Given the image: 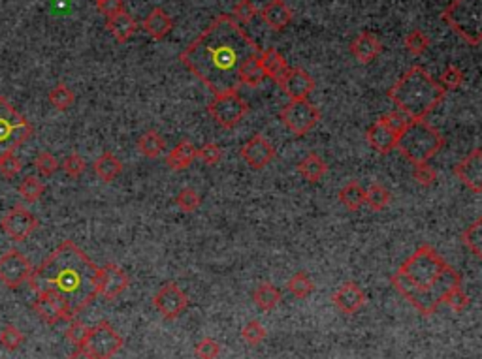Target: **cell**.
<instances>
[{"instance_id":"cell-24","label":"cell","mask_w":482,"mask_h":359,"mask_svg":"<svg viewBox=\"0 0 482 359\" xmlns=\"http://www.w3.org/2000/svg\"><path fill=\"white\" fill-rule=\"evenodd\" d=\"M260 62H262V68L266 72V77L274 79L277 85L285 81V77L288 76V64L286 60L283 59V55L279 53L277 50H266L260 53Z\"/></svg>"},{"instance_id":"cell-10","label":"cell","mask_w":482,"mask_h":359,"mask_svg":"<svg viewBox=\"0 0 482 359\" xmlns=\"http://www.w3.org/2000/svg\"><path fill=\"white\" fill-rule=\"evenodd\" d=\"M123 337L113 329L110 321H99L94 327H89V337L85 341V348L91 352L94 359H111L123 348Z\"/></svg>"},{"instance_id":"cell-21","label":"cell","mask_w":482,"mask_h":359,"mask_svg":"<svg viewBox=\"0 0 482 359\" xmlns=\"http://www.w3.org/2000/svg\"><path fill=\"white\" fill-rule=\"evenodd\" d=\"M260 17H262L266 25L271 30H285L292 21V10L286 6L285 0H271L260 10Z\"/></svg>"},{"instance_id":"cell-12","label":"cell","mask_w":482,"mask_h":359,"mask_svg":"<svg viewBox=\"0 0 482 359\" xmlns=\"http://www.w3.org/2000/svg\"><path fill=\"white\" fill-rule=\"evenodd\" d=\"M33 275V263L21 252L11 249L0 256V283L10 290H17Z\"/></svg>"},{"instance_id":"cell-51","label":"cell","mask_w":482,"mask_h":359,"mask_svg":"<svg viewBox=\"0 0 482 359\" xmlns=\"http://www.w3.org/2000/svg\"><path fill=\"white\" fill-rule=\"evenodd\" d=\"M413 179L422 186H432L437 181V171L427 162L418 164V166H415V171H413Z\"/></svg>"},{"instance_id":"cell-48","label":"cell","mask_w":482,"mask_h":359,"mask_svg":"<svg viewBox=\"0 0 482 359\" xmlns=\"http://www.w3.org/2000/svg\"><path fill=\"white\" fill-rule=\"evenodd\" d=\"M196 158L202 160L206 166H217L223 158V151L217 143H206L200 149H196Z\"/></svg>"},{"instance_id":"cell-17","label":"cell","mask_w":482,"mask_h":359,"mask_svg":"<svg viewBox=\"0 0 482 359\" xmlns=\"http://www.w3.org/2000/svg\"><path fill=\"white\" fill-rule=\"evenodd\" d=\"M240 154L252 169H264L275 158V149L266 137L257 134L241 147Z\"/></svg>"},{"instance_id":"cell-34","label":"cell","mask_w":482,"mask_h":359,"mask_svg":"<svg viewBox=\"0 0 482 359\" xmlns=\"http://www.w3.org/2000/svg\"><path fill=\"white\" fill-rule=\"evenodd\" d=\"M286 288H288V292H291L294 297H298V300H306V297H309V295L313 294L315 284H313L311 277H309L307 273L298 271L296 275L288 280Z\"/></svg>"},{"instance_id":"cell-2","label":"cell","mask_w":482,"mask_h":359,"mask_svg":"<svg viewBox=\"0 0 482 359\" xmlns=\"http://www.w3.org/2000/svg\"><path fill=\"white\" fill-rule=\"evenodd\" d=\"M99 266L74 243L62 241L50 256L33 269L28 284L34 292L53 290L66 300L72 316L76 318L99 295L96 290Z\"/></svg>"},{"instance_id":"cell-6","label":"cell","mask_w":482,"mask_h":359,"mask_svg":"<svg viewBox=\"0 0 482 359\" xmlns=\"http://www.w3.org/2000/svg\"><path fill=\"white\" fill-rule=\"evenodd\" d=\"M443 21L469 45L482 40V0H452L443 10Z\"/></svg>"},{"instance_id":"cell-41","label":"cell","mask_w":482,"mask_h":359,"mask_svg":"<svg viewBox=\"0 0 482 359\" xmlns=\"http://www.w3.org/2000/svg\"><path fill=\"white\" fill-rule=\"evenodd\" d=\"M230 16L234 17V21H236L237 25H247V23H251L252 19L258 16V10L251 0H240V2L232 8Z\"/></svg>"},{"instance_id":"cell-29","label":"cell","mask_w":482,"mask_h":359,"mask_svg":"<svg viewBox=\"0 0 482 359\" xmlns=\"http://www.w3.org/2000/svg\"><path fill=\"white\" fill-rule=\"evenodd\" d=\"M266 79V72L260 62V55H254L251 59H247L243 66L240 68V83L247 87H258L260 83Z\"/></svg>"},{"instance_id":"cell-33","label":"cell","mask_w":482,"mask_h":359,"mask_svg":"<svg viewBox=\"0 0 482 359\" xmlns=\"http://www.w3.org/2000/svg\"><path fill=\"white\" fill-rule=\"evenodd\" d=\"M47 100L55 109L59 111H66L74 106V100H76V94L72 91L66 83H57L55 87L51 89L50 94H47Z\"/></svg>"},{"instance_id":"cell-35","label":"cell","mask_w":482,"mask_h":359,"mask_svg":"<svg viewBox=\"0 0 482 359\" xmlns=\"http://www.w3.org/2000/svg\"><path fill=\"white\" fill-rule=\"evenodd\" d=\"M461 241L475 256H482V218H477L471 226H467L466 232L461 234Z\"/></svg>"},{"instance_id":"cell-50","label":"cell","mask_w":482,"mask_h":359,"mask_svg":"<svg viewBox=\"0 0 482 359\" xmlns=\"http://www.w3.org/2000/svg\"><path fill=\"white\" fill-rule=\"evenodd\" d=\"M381 119H383L384 122H386V125H388L390 128L398 134V136H400L401 132L405 130L407 126L411 125V119H409L405 113H401L400 109H394V111H390V113H384Z\"/></svg>"},{"instance_id":"cell-42","label":"cell","mask_w":482,"mask_h":359,"mask_svg":"<svg viewBox=\"0 0 482 359\" xmlns=\"http://www.w3.org/2000/svg\"><path fill=\"white\" fill-rule=\"evenodd\" d=\"M60 168H62V171H65L68 177L77 179V177H82V175L85 173V169H87V162H85L83 156H79L77 153H72V154H68L65 160H62Z\"/></svg>"},{"instance_id":"cell-31","label":"cell","mask_w":482,"mask_h":359,"mask_svg":"<svg viewBox=\"0 0 482 359\" xmlns=\"http://www.w3.org/2000/svg\"><path fill=\"white\" fill-rule=\"evenodd\" d=\"M252 300H254L258 309L269 312V310H274L275 307L281 303V292H279V288H275L274 284L264 283V284H260L257 290H254Z\"/></svg>"},{"instance_id":"cell-52","label":"cell","mask_w":482,"mask_h":359,"mask_svg":"<svg viewBox=\"0 0 482 359\" xmlns=\"http://www.w3.org/2000/svg\"><path fill=\"white\" fill-rule=\"evenodd\" d=\"M19 171H21V160L16 154H8V156L0 158V175L4 179H13Z\"/></svg>"},{"instance_id":"cell-46","label":"cell","mask_w":482,"mask_h":359,"mask_svg":"<svg viewBox=\"0 0 482 359\" xmlns=\"http://www.w3.org/2000/svg\"><path fill=\"white\" fill-rule=\"evenodd\" d=\"M89 337V327L79 320H70L68 329H66V338L70 341L74 346H85V341Z\"/></svg>"},{"instance_id":"cell-18","label":"cell","mask_w":482,"mask_h":359,"mask_svg":"<svg viewBox=\"0 0 482 359\" xmlns=\"http://www.w3.org/2000/svg\"><path fill=\"white\" fill-rule=\"evenodd\" d=\"M398 139H400V136L383 119L375 120L366 132V142L379 154L392 153L398 147Z\"/></svg>"},{"instance_id":"cell-54","label":"cell","mask_w":482,"mask_h":359,"mask_svg":"<svg viewBox=\"0 0 482 359\" xmlns=\"http://www.w3.org/2000/svg\"><path fill=\"white\" fill-rule=\"evenodd\" d=\"M68 359H94L85 346H76V350L68 355Z\"/></svg>"},{"instance_id":"cell-14","label":"cell","mask_w":482,"mask_h":359,"mask_svg":"<svg viewBox=\"0 0 482 359\" xmlns=\"http://www.w3.org/2000/svg\"><path fill=\"white\" fill-rule=\"evenodd\" d=\"M155 309L159 310L160 316L166 320H176L189 307V297L183 290L174 283L164 284L153 297Z\"/></svg>"},{"instance_id":"cell-16","label":"cell","mask_w":482,"mask_h":359,"mask_svg":"<svg viewBox=\"0 0 482 359\" xmlns=\"http://www.w3.org/2000/svg\"><path fill=\"white\" fill-rule=\"evenodd\" d=\"M454 175L475 194L482 192V151L475 149L454 166Z\"/></svg>"},{"instance_id":"cell-5","label":"cell","mask_w":482,"mask_h":359,"mask_svg":"<svg viewBox=\"0 0 482 359\" xmlns=\"http://www.w3.org/2000/svg\"><path fill=\"white\" fill-rule=\"evenodd\" d=\"M443 134L422 119L411 120V125L400 134L396 149H400L401 154L413 166H418V164H426L427 160H432L443 149Z\"/></svg>"},{"instance_id":"cell-3","label":"cell","mask_w":482,"mask_h":359,"mask_svg":"<svg viewBox=\"0 0 482 359\" xmlns=\"http://www.w3.org/2000/svg\"><path fill=\"white\" fill-rule=\"evenodd\" d=\"M390 283L418 312L432 316L450 290L460 286V273L450 267L430 245L418 246L407 258Z\"/></svg>"},{"instance_id":"cell-53","label":"cell","mask_w":482,"mask_h":359,"mask_svg":"<svg viewBox=\"0 0 482 359\" xmlns=\"http://www.w3.org/2000/svg\"><path fill=\"white\" fill-rule=\"evenodd\" d=\"M96 8H99V11L106 19L111 16H117L120 11H125L123 0H96Z\"/></svg>"},{"instance_id":"cell-30","label":"cell","mask_w":482,"mask_h":359,"mask_svg":"<svg viewBox=\"0 0 482 359\" xmlns=\"http://www.w3.org/2000/svg\"><path fill=\"white\" fill-rule=\"evenodd\" d=\"M340 202L349 211H358V209L366 205V188L357 181H351L349 185H345L340 190Z\"/></svg>"},{"instance_id":"cell-7","label":"cell","mask_w":482,"mask_h":359,"mask_svg":"<svg viewBox=\"0 0 482 359\" xmlns=\"http://www.w3.org/2000/svg\"><path fill=\"white\" fill-rule=\"evenodd\" d=\"M34 134V126L23 117L6 96H0V158L16 153Z\"/></svg>"},{"instance_id":"cell-28","label":"cell","mask_w":482,"mask_h":359,"mask_svg":"<svg viewBox=\"0 0 482 359\" xmlns=\"http://www.w3.org/2000/svg\"><path fill=\"white\" fill-rule=\"evenodd\" d=\"M298 171H300V175L307 183H318L328 171V166L318 154L311 153L298 164Z\"/></svg>"},{"instance_id":"cell-27","label":"cell","mask_w":482,"mask_h":359,"mask_svg":"<svg viewBox=\"0 0 482 359\" xmlns=\"http://www.w3.org/2000/svg\"><path fill=\"white\" fill-rule=\"evenodd\" d=\"M93 169L94 173L99 175L104 183H111L123 171V164H120V160L113 153H104L94 160Z\"/></svg>"},{"instance_id":"cell-32","label":"cell","mask_w":482,"mask_h":359,"mask_svg":"<svg viewBox=\"0 0 482 359\" xmlns=\"http://www.w3.org/2000/svg\"><path fill=\"white\" fill-rule=\"evenodd\" d=\"M138 149L143 156L147 158H159L164 154L166 143L164 139L157 134V132H145L140 139H138Z\"/></svg>"},{"instance_id":"cell-39","label":"cell","mask_w":482,"mask_h":359,"mask_svg":"<svg viewBox=\"0 0 482 359\" xmlns=\"http://www.w3.org/2000/svg\"><path fill=\"white\" fill-rule=\"evenodd\" d=\"M23 343H25V335L13 324H8L0 331V346L8 352H16Z\"/></svg>"},{"instance_id":"cell-36","label":"cell","mask_w":482,"mask_h":359,"mask_svg":"<svg viewBox=\"0 0 482 359\" xmlns=\"http://www.w3.org/2000/svg\"><path fill=\"white\" fill-rule=\"evenodd\" d=\"M44 190H45L44 183H42L38 177H34V175L25 177L21 185H19V188H17L19 196H21L27 203L38 202L40 198H42V194H44Z\"/></svg>"},{"instance_id":"cell-45","label":"cell","mask_w":482,"mask_h":359,"mask_svg":"<svg viewBox=\"0 0 482 359\" xmlns=\"http://www.w3.org/2000/svg\"><path fill=\"white\" fill-rule=\"evenodd\" d=\"M34 168L38 169L44 177H51V175H55L59 171L60 164L53 154L44 151V153H40L38 156L34 158Z\"/></svg>"},{"instance_id":"cell-25","label":"cell","mask_w":482,"mask_h":359,"mask_svg":"<svg viewBox=\"0 0 482 359\" xmlns=\"http://www.w3.org/2000/svg\"><path fill=\"white\" fill-rule=\"evenodd\" d=\"M106 27L111 33V36L119 42V44H125L128 40L136 34L138 23L134 21V17L128 16L126 11H120L117 16H111L106 19Z\"/></svg>"},{"instance_id":"cell-4","label":"cell","mask_w":482,"mask_h":359,"mask_svg":"<svg viewBox=\"0 0 482 359\" xmlns=\"http://www.w3.org/2000/svg\"><path fill=\"white\" fill-rule=\"evenodd\" d=\"M444 89L422 66H413L390 87L388 98L411 120L426 119L444 98Z\"/></svg>"},{"instance_id":"cell-9","label":"cell","mask_w":482,"mask_h":359,"mask_svg":"<svg viewBox=\"0 0 482 359\" xmlns=\"http://www.w3.org/2000/svg\"><path fill=\"white\" fill-rule=\"evenodd\" d=\"M279 119L294 136L301 137L307 136L317 126L320 120V111L307 100H291L279 111Z\"/></svg>"},{"instance_id":"cell-13","label":"cell","mask_w":482,"mask_h":359,"mask_svg":"<svg viewBox=\"0 0 482 359\" xmlns=\"http://www.w3.org/2000/svg\"><path fill=\"white\" fill-rule=\"evenodd\" d=\"M0 228L10 239L21 243L38 228V218L33 212L25 209L23 205H16L11 211H8L0 220Z\"/></svg>"},{"instance_id":"cell-38","label":"cell","mask_w":482,"mask_h":359,"mask_svg":"<svg viewBox=\"0 0 482 359\" xmlns=\"http://www.w3.org/2000/svg\"><path fill=\"white\" fill-rule=\"evenodd\" d=\"M464 79H466L464 72H461L458 66L449 64L443 70L441 77H439V85L444 89V93H449V91H456V89H460L461 85H464Z\"/></svg>"},{"instance_id":"cell-23","label":"cell","mask_w":482,"mask_h":359,"mask_svg":"<svg viewBox=\"0 0 482 359\" xmlns=\"http://www.w3.org/2000/svg\"><path fill=\"white\" fill-rule=\"evenodd\" d=\"M142 27L143 30H145V34L151 36L153 40H162L172 33V28H174V19H172V16H168L166 10H162V8H155V10L149 11V16L143 19Z\"/></svg>"},{"instance_id":"cell-40","label":"cell","mask_w":482,"mask_h":359,"mask_svg":"<svg viewBox=\"0 0 482 359\" xmlns=\"http://www.w3.org/2000/svg\"><path fill=\"white\" fill-rule=\"evenodd\" d=\"M266 335H268L266 327H264L258 320H251L243 329H241V338H243L247 344H251V346H258L260 343H264Z\"/></svg>"},{"instance_id":"cell-1","label":"cell","mask_w":482,"mask_h":359,"mask_svg":"<svg viewBox=\"0 0 482 359\" xmlns=\"http://www.w3.org/2000/svg\"><path fill=\"white\" fill-rule=\"evenodd\" d=\"M262 50L234 21L223 13L179 55V60L213 94L237 93L240 68Z\"/></svg>"},{"instance_id":"cell-20","label":"cell","mask_w":482,"mask_h":359,"mask_svg":"<svg viewBox=\"0 0 482 359\" xmlns=\"http://www.w3.org/2000/svg\"><path fill=\"white\" fill-rule=\"evenodd\" d=\"M291 100H307L315 91V79L301 68H291L285 81L279 85Z\"/></svg>"},{"instance_id":"cell-22","label":"cell","mask_w":482,"mask_h":359,"mask_svg":"<svg viewBox=\"0 0 482 359\" xmlns=\"http://www.w3.org/2000/svg\"><path fill=\"white\" fill-rule=\"evenodd\" d=\"M383 51V44L377 36H373L371 33H362L358 34L357 38L351 42V53L352 57L362 62V64H367L371 62L373 59H377L379 55Z\"/></svg>"},{"instance_id":"cell-26","label":"cell","mask_w":482,"mask_h":359,"mask_svg":"<svg viewBox=\"0 0 482 359\" xmlns=\"http://www.w3.org/2000/svg\"><path fill=\"white\" fill-rule=\"evenodd\" d=\"M194 160H196V147L189 139H183V142L177 143L176 147L170 151V154L166 156V164L174 171L186 169Z\"/></svg>"},{"instance_id":"cell-19","label":"cell","mask_w":482,"mask_h":359,"mask_svg":"<svg viewBox=\"0 0 482 359\" xmlns=\"http://www.w3.org/2000/svg\"><path fill=\"white\" fill-rule=\"evenodd\" d=\"M335 309L343 312V314H358L364 305H366V294L357 283H345L337 288V292L332 297Z\"/></svg>"},{"instance_id":"cell-37","label":"cell","mask_w":482,"mask_h":359,"mask_svg":"<svg viewBox=\"0 0 482 359\" xmlns=\"http://www.w3.org/2000/svg\"><path fill=\"white\" fill-rule=\"evenodd\" d=\"M392 202V194H390L383 185H371L366 190V205L373 211H383Z\"/></svg>"},{"instance_id":"cell-11","label":"cell","mask_w":482,"mask_h":359,"mask_svg":"<svg viewBox=\"0 0 482 359\" xmlns=\"http://www.w3.org/2000/svg\"><path fill=\"white\" fill-rule=\"evenodd\" d=\"M33 310L50 326H57L60 321L74 320L70 312V307L60 294L53 290H42L36 292V300L33 301Z\"/></svg>"},{"instance_id":"cell-49","label":"cell","mask_w":482,"mask_h":359,"mask_svg":"<svg viewBox=\"0 0 482 359\" xmlns=\"http://www.w3.org/2000/svg\"><path fill=\"white\" fill-rule=\"evenodd\" d=\"M194 354L198 359H217L220 354V346L215 338L206 337L194 346Z\"/></svg>"},{"instance_id":"cell-47","label":"cell","mask_w":482,"mask_h":359,"mask_svg":"<svg viewBox=\"0 0 482 359\" xmlns=\"http://www.w3.org/2000/svg\"><path fill=\"white\" fill-rule=\"evenodd\" d=\"M430 45H432V42H430V38L422 30H413L405 38V50L411 51L413 55L426 53L430 50Z\"/></svg>"},{"instance_id":"cell-15","label":"cell","mask_w":482,"mask_h":359,"mask_svg":"<svg viewBox=\"0 0 482 359\" xmlns=\"http://www.w3.org/2000/svg\"><path fill=\"white\" fill-rule=\"evenodd\" d=\"M128 286H130V278L119 266L106 263L104 267H99V278H96L99 295L106 297L108 301L117 300Z\"/></svg>"},{"instance_id":"cell-44","label":"cell","mask_w":482,"mask_h":359,"mask_svg":"<svg viewBox=\"0 0 482 359\" xmlns=\"http://www.w3.org/2000/svg\"><path fill=\"white\" fill-rule=\"evenodd\" d=\"M443 303L449 307L450 310H454V312H464V310L469 307L471 300H469V295H467L466 292L460 288V286H458V288L450 290L449 294L444 295Z\"/></svg>"},{"instance_id":"cell-8","label":"cell","mask_w":482,"mask_h":359,"mask_svg":"<svg viewBox=\"0 0 482 359\" xmlns=\"http://www.w3.org/2000/svg\"><path fill=\"white\" fill-rule=\"evenodd\" d=\"M208 113L219 126L230 130L236 128L241 119L249 113V103L241 98L240 93H225L215 94V98L209 102Z\"/></svg>"},{"instance_id":"cell-43","label":"cell","mask_w":482,"mask_h":359,"mask_svg":"<svg viewBox=\"0 0 482 359\" xmlns=\"http://www.w3.org/2000/svg\"><path fill=\"white\" fill-rule=\"evenodd\" d=\"M176 203L181 211L194 212L202 203V196L194 188H183L176 196Z\"/></svg>"}]
</instances>
